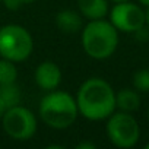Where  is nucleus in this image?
<instances>
[{
	"label": "nucleus",
	"instance_id": "f257e3e1",
	"mask_svg": "<svg viewBox=\"0 0 149 149\" xmlns=\"http://www.w3.org/2000/svg\"><path fill=\"white\" fill-rule=\"evenodd\" d=\"M76 104L79 114L92 121L108 118L117 108L114 89L101 78H89L79 86Z\"/></svg>",
	"mask_w": 149,
	"mask_h": 149
},
{
	"label": "nucleus",
	"instance_id": "aec40b11",
	"mask_svg": "<svg viewBox=\"0 0 149 149\" xmlns=\"http://www.w3.org/2000/svg\"><path fill=\"white\" fill-rule=\"evenodd\" d=\"M21 2H22L24 5H29V3H32V2H35V0H21Z\"/></svg>",
	"mask_w": 149,
	"mask_h": 149
},
{
	"label": "nucleus",
	"instance_id": "ddd939ff",
	"mask_svg": "<svg viewBox=\"0 0 149 149\" xmlns=\"http://www.w3.org/2000/svg\"><path fill=\"white\" fill-rule=\"evenodd\" d=\"M18 79V69L15 66V61L8 58H0V85L5 84H13Z\"/></svg>",
	"mask_w": 149,
	"mask_h": 149
},
{
	"label": "nucleus",
	"instance_id": "dca6fc26",
	"mask_svg": "<svg viewBox=\"0 0 149 149\" xmlns=\"http://www.w3.org/2000/svg\"><path fill=\"white\" fill-rule=\"evenodd\" d=\"M76 148H78V149H95L97 146H95V143H92V142H81V143H78Z\"/></svg>",
	"mask_w": 149,
	"mask_h": 149
},
{
	"label": "nucleus",
	"instance_id": "9d476101",
	"mask_svg": "<svg viewBox=\"0 0 149 149\" xmlns=\"http://www.w3.org/2000/svg\"><path fill=\"white\" fill-rule=\"evenodd\" d=\"M78 9L89 21L104 19L108 15V0H78Z\"/></svg>",
	"mask_w": 149,
	"mask_h": 149
},
{
	"label": "nucleus",
	"instance_id": "412c9836",
	"mask_svg": "<svg viewBox=\"0 0 149 149\" xmlns=\"http://www.w3.org/2000/svg\"><path fill=\"white\" fill-rule=\"evenodd\" d=\"M111 2H114V3H121V2H129V0H111Z\"/></svg>",
	"mask_w": 149,
	"mask_h": 149
},
{
	"label": "nucleus",
	"instance_id": "f03ea898",
	"mask_svg": "<svg viewBox=\"0 0 149 149\" xmlns=\"http://www.w3.org/2000/svg\"><path fill=\"white\" fill-rule=\"evenodd\" d=\"M38 113L41 120L51 129L63 130L70 127L76 120L79 110L76 98L64 91H48L42 97Z\"/></svg>",
	"mask_w": 149,
	"mask_h": 149
},
{
	"label": "nucleus",
	"instance_id": "5701e85b",
	"mask_svg": "<svg viewBox=\"0 0 149 149\" xmlns=\"http://www.w3.org/2000/svg\"><path fill=\"white\" fill-rule=\"evenodd\" d=\"M148 118H149V107H148Z\"/></svg>",
	"mask_w": 149,
	"mask_h": 149
},
{
	"label": "nucleus",
	"instance_id": "423d86ee",
	"mask_svg": "<svg viewBox=\"0 0 149 149\" xmlns=\"http://www.w3.org/2000/svg\"><path fill=\"white\" fill-rule=\"evenodd\" d=\"M3 129L15 140H29L37 132V118L34 113L22 105H13L8 108L2 117Z\"/></svg>",
	"mask_w": 149,
	"mask_h": 149
},
{
	"label": "nucleus",
	"instance_id": "20e7f679",
	"mask_svg": "<svg viewBox=\"0 0 149 149\" xmlns=\"http://www.w3.org/2000/svg\"><path fill=\"white\" fill-rule=\"evenodd\" d=\"M34 50V40L29 31L21 25L0 26V57L15 63L26 60Z\"/></svg>",
	"mask_w": 149,
	"mask_h": 149
},
{
	"label": "nucleus",
	"instance_id": "4468645a",
	"mask_svg": "<svg viewBox=\"0 0 149 149\" xmlns=\"http://www.w3.org/2000/svg\"><path fill=\"white\" fill-rule=\"evenodd\" d=\"M133 86L139 92H149V69H139L133 74Z\"/></svg>",
	"mask_w": 149,
	"mask_h": 149
},
{
	"label": "nucleus",
	"instance_id": "f8f14e48",
	"mask_svg": "<svg viewBox=\"0 0 149 149\" xmlns=\"http://www.w3.org/2000/svg\"><path fill=\"white\" fill-rule=\"evenodd\" d=\"M0 98H2V101L6 104L8 108L18 105L21 102V91H19L16 82L0 85Z\"/></svg>",
	"mask_w": 149,
	"mask_h": 149
},
{
	"label": "nucleus",
	"instance_id": "2eb2a0df",
	"mask_svg": "<svg viewBox=\"0 0 149 149\" xmlns=\"http://www.w3.org/2000/svg\"><path fill=\"white\" fill-rule=\"evenodd\" d=\"M3 5L9 9V10H18L24 3L21 2V0H2Z\"/></svg>",
	"mask_w": 149,
	"mask_h": 149
},
{
	"label": "nucleus",
	"instance_id": "39448f33",
	"mask_svg": "<svg viewBox=\"0 0 149 149\" xmlns=\"http://www.w3.org/2000/svg\"><path fill=\"white\" fill-rule=\"evenodd\" d=\"M105 129L110 142L121 149L133 148L140 137V129L136 118L126 111H114L107 118Z\"/></svg>",
	"mask_w": 149,
	"mask_h": 149
},
{
	"label": "nucleus",
	"instance_id": "a211bd4d",
	"mask_svg": "<svg viewBox=\"0 0 149 149\" xmlns=\"http://www.w3.org/2000/svg\"><path fill=\"white\" fill-rule=\"evenodd\" d=\"M145 24L149 26V6H148V9H146V12H145Z\"/></svg>",
	"mask_w": 149,
	"mask_h": 149
},
{
	"label": "nucleus",
	"instance_id": "f3484780",
	"mask_svg": "<svg viewBox=\"0 0 149 149\" xmlns=\"http://www.w3.org/2000/svg\"><path fill=\"white\" fill-rule=\"evenodd\" d=\"M6 111H8V107H6V104L2 101V98H0V120H2V117L5 116Z\"/></svg>",
	"mask_w": 149,
	"mask_h": 149
},
{
	"label": "nucleus",
	"instance_id": "9b49d317",
	"mask_svg": "<svg viewBox=\"0 0 149 149\" xmlns=\"http://www.w3.org/2000/svg\"><path fill=\"white\" fill-rule=\"evenodd\" d=\"M139 105H140V97H139L137 91L124 88L116 94V107L120 111L133 113L139 108Z\"/></svg>",
	"mask_w": 149,
	"mask_h": 149
},
{
	"label": "nucleus",
	"instance_id": "4be33fe9",
	"mask_svg": "<svg viewBox=\"0 0 149 149\" xmlns=\"http://www.w3.org/2000/svg\"><path fill=\"white\" fill-rule=\"evenodd\" d=\"M145 149H149V143H146V145H145Z\"/></svg>",
	"mask_w": 149,
	"mask_h": 149
},
{
	"label": "nucleus",
	"instance_id": "6ab92c4d",
	"mask_svg": "<svg viewBox=\"0 0 149 149\" xmlns=\"http://www.w3.org/2000/svg\"><path fill=\"white\" fill-rule=\"evenodd\" d=\"M139 2H140V3L143 5V6H146V8L149 6V0H139Z\"/></svg>",
	"mask_w": 149,
	"mask_h": 149
},
{
	"label": "nucleus",
	"instance_id": "0eeeda50",
	"mask_svg": "<svg viewBox=\"0 0 149 149\" xmlns=\"http://www.w3.org/2000/svg\"><path fill=\"white\" fill-rule=\"evenodd\" d=\"M110 22L121 32H136L143 28L145 24V10L129 2L116 3V6L110 10Z\"/></svg>",
	"mask_w": 149,
	"mask_h": 149
},
{
	"label": "nucleus",
	"instance_id": "1a4fd4ad",
	"mask_svg": "<svg viewBox=\"0 0 149 149\" xmlns=\"http://www.w3.org/2000/svg\"><path fill=\"white\" fill-rule=\"evenodd\" d=\"M56 26L63 34H76L84 28V16L72 9L60 10L56 15Z\"/></svg>",
	"mask_w": 149,
	"mask_h": 149
},
{
	"label": "nucleus",
	"instance_id": "7ed1b4c3",
	"mask_svg": "<svg viewBox=\"0 0 149 149\" xmlns=\"http://www.w3.org/2000/svg\"><path fill=\"white\" fill-rule=\"evenodd\" d=\"M117 45L118 31L110 21H89L82 28V47L91 58L105 60L114 54Z\"/></svg>",
	"mask_w": 149,
	"mask_h": 149
},
{
	"label": "nucleus",
	"instance_id": "6e6552de",
	"mask_svg": "<svg viewBox=\"0 0 149 149\" xmlns=\"http://www.w3.org/2000/svg\"><path fill=\"white\" fill-rule=\"evenodd\" d=\"M34 79L42 91H54L61 82V70L54 61H42L35 69Z\"/></svg>",
	"mask_w": 149,
	"mask_h": 149
}]
</instances>
